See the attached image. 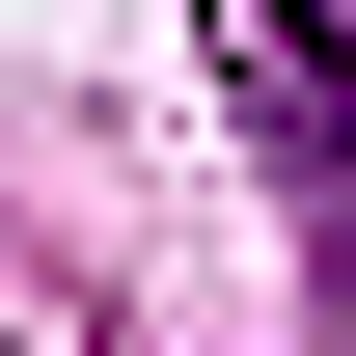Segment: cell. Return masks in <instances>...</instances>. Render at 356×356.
Listing matches in <instances>:
<instances>
[{"mask_svg": "<svg viewBox=\"0 0 356 356\" xmlns=\"http://www.w3.org/2000/svg\"><path fill=\"white\" fill-rule=\"evenodd\" d=\"M247 137H274V192H302V247L356 274V28L329 0H247Z\"/></svg>", "mask_w": 356, "mask_h": 356, "instance_id": "1", "label": "cell"}]
</instances>
